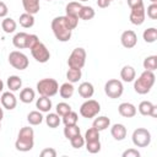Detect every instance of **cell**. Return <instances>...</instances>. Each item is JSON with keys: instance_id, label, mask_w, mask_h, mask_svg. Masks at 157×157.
<instances>
[{"instance_id": "cell-1", "label": "cell", "mask_w": 157, "mask_h": 157, "mask_svg": "<svg viewBox=\"0 0 157 157\" xmlns=\"http://www.w3.org/2000/svg\"><path fill=\"white\" fill-rule=\"evenodd\" d=\"M52 31L59 42H67L71 38L72 29L69 27L65 16H58L52 21Z\"/></svg>"}, {"instance_id": "cell-2", "label": "cell", "mask_w": 157, "mask_h": 157, "mask_svg": "<svg viewBox=\"0 0 157 157\" xmlns=\"http://www.w3.org/2000/svg\"><path fill=\"white\" fill-rule=\"evenodd\" d=\"M34 146V131L29 126H23L17 136V140L15 142V147L17 151L27 152L31 151Z\"/></svg>"}, {"instance_id": "cell-3", "label": "cell", "mask_w": 157, "mask_h": 157, "mask_svg": "<svg viewBox=\"0 0 157 157\" xmlns=\"http://www.w3.org/2000/svg\"><path fill=\"white\" fill-rule=\"evenodd\" d=\"M156 81V76L153 74V71H148L145 70L134 82V90L136 93L139 94H146L151 91V88L153 87Z\"/></svg>"}, {"instance_id": "cell-4", "label": "cell", "mask_w": 157, "mask_h": 157, "mask_svg": "<svg viewBox=\"0 0 157 157\" xmlns=\"http://www.w3.org/2000/svg\"><path fill=\"white\" fill-rule=\"evenodd\" d=\"M37 91L40 96L53 97L59 92V85L54 78H42L37 82Z\"/></svg>"}, {"instance_id": "cell-5", "label": "cell", "mask_w": 157, "mask_h": 157, "mask_svg": "<svg viewBox=\"0 0 157 157\" xmlns=\"http://www.w3.org/2000/svg\"><path fill=\"white\" fill-rule=\"evenodd\" d=\"M86 64V50L83 48H75L69 59H67V65L71 69H82Z\"/></svg>"}, {"instance_id": "cell-6", "label": "cell", "mask_w": 157, "mask_h": 157, "mask_svg": "<svg viewBox=\"0 0 157 157\" xmlns=\"http://www.w3.org/2000/svg\"><path fill=\"white\" fill-rule=\"evenodd\" d=\"M131 139L136 147H147L151 144V132L145 128H137L134 130Z\"/></svg>"}, {"instance_id": "cell-7", "label": "cell", "mask_w": 157, "mask_h": 157, "mask_svg": "<svg viewBox=\"0 0 157 157\" xmlns=\"http://www.w3.org/2000/svg\"><path fill=\"white\" fill-rule=\"evenodd\" d=\"M123 92H124V86H123L121 81H119L117 78L108 80L104 85V93L112 99L119 98L123 94Z\"/></svg>"}, {"instance_id": "cell-8", "label": "cell", "mask_w": 157, "mask_h": 157, "mask_svg": "<svg viewBox=\"0 0 157 157\" xmlns=\"http://www.w3.org/2000/svg\"><path fill=\"white\" fill-rule=\"evenodd\" d=\"M9 63L12 67L17 70H25L28 67V64H29L27 55L18 50H13L9 54Z\"/></svg>"}, {"instance_id": "cell-9", "label": "cell", "mask_w": 157, "mask_h": 157, "mask_svg": "<svg viewBox=\"0 0 157 157\" xmlns=\"http://www.w3.org/2000/svg\"><path fill=\"white\" fill-rule=\"evenodd\" d=\"M99 112H101V105L94 99H87L80 107V114L83 118H87V119L94 118Z\"/></svg>"}, {"instance_id": "cell-10", "label": "cell", "mask_w": 157, "mask_h": 157, "mask_svg": "<svg viewBox=\"0 0 157 157\" xmlns=\"http://www.w3.org/2000/svg\"><path fill=\"white\" fill-rule=\"evenodd\" d=\"M31 54L32 56L36 59V61L38 63H47L49 59H50V53L48 50V48L42 43V42H38L32 49H31Z\"/></svg>"}, {"instance_id": "cell-11", "label": "cell", "mask_w": 157, "mask_h": 157, "mask_svg": "<svg viewBox=\"0 0 157 157\" xmlns=\"http://www.w3.org/2000/svg\"><path fill=\"white\" fill-rule=\"evenodd\" d=\"M130 22L135 26H140L145 22V18H146V10H145V5H139V6H135L132 9H130Z\"/></svg>"}, {"instance_id": "cell-12", "label": "cell", "mask_w": 157, "mask_h": 157, "mask_svg": "<svg viewBox=\"0 0 157 157\" xmlns=\"http://www.w3.org/2000/svg\"><path fill=\"white\" fill-rule=\"evenodd\" d=\"M120 42H121V45L126 49H131L136 45L137 43V36L134 31L131 29H126L121 33L120 36Z\"/></svg>"}, {"instance_id": "cell-13", "label": "cell", "mask_w": 157, "mask_h": 157, "mask_svg": "<svg viewBox=\"0 0 157 157\" xmlns=\"http://www.w3.org/2000/svg\"><path fill=\"white\" fill-rule=\"evenodd\" d=\"M0 102H1V105L7 109V110H12L16 108L17 105V98L15 97V94L11 92V91H7V92H4L1 94V98H0Z\"/></svg>"}, {"instance_id": "cell-14", "label": "cell", "mask_w": 157, "mask_h": 157, "mask_svg": "<svg viewBox=\"0 0 157 157\" xmlns=\"http://www.w3.org/2000/svg\"><path fill=\"white\" fill-rule=\"evenodd\" d=\"M139 112L141 115H145V117H152V118H156L157 117V105L152 104L150 101H142L140 104H139Z\"/></svg>"}, {"instance_id": "cell-15", "label": "cell", "mask_w": 157, "mask_h": 157, "mask_svg": "<svg viewBox=\"0 0 157 157\" xmlns=\"http://www.w3.org/2000/svg\"><path fill=\"white\" fill-rule=\"evenodd\" d=\"M118 112L121 117L124 118H132L136 115L137 110H136V107L132 104V103H129V102H123L119 104L118 107Z\"/></svg>"}, {"instance_id": "cell-16", "label": "cell", "mask_w": 157, "mask_h": 157, "mask_svg": "<svg viewBox=\"0 0 157 157\" xmlns=\"http://www.w3.org/2000/svg\"><path fill=\"white\" fill-rule=\"evenodd\" d=\"M110 134L113 136L114 140L117 141H121L126 137V128L124 124H120V123H117L114 124L112 128H110Z\"/></svg>"}, {"instance_id": "cell-17", "label": "cell", "mask_w": 157, "mask_h": 157, "mask_svg": "<svg viewBox=\"0 0 157 157\" xmlns=\"http://www.w3.org/2000/svg\"><path fill=\"white\" fill-rule=\"evenodd\" d=\"M22 6L25 9V12L31 13V15L38 13L40 9L39 0H22Z\"/></svg>"}, {"instance_id": "cell-18", "label": "cell", "mask_w": 157, "mask_h": 157, "mask_svg": "<svg viewBox=\"0 0 157 157\" xmlns=\"http://www.w3.org/2000/svg\"><path fill=\"white\" fill-rule=\"evenodd\" d=\"M120 77L124 82H132L136 77V71L132 66L130 65H125L123 66V69L120 70Z\"/></svg>"}, {"instance_id": "cell-19", "label": "cell", "mask_w": 157, "mask_h": 157, "mask_svg": "<svg viewBox=\"0 0 157 157\" xmlns=\"http://www.w3.org/2000/svg\"><path fill=\"white\" fill-rule=\"evenodd\" d=\"M52 105L53 104H52L50 97H45V96H40L36 102V107L42 113H49L52 109Z\"/></svg>"}, {"instance_id": "cell-20", "label": "cell", "mask_w": 157, "mask_h": 157, "mask_svg": "<svg viewBox=\"0 0 157 157\" xmlns=\"http://www.w3.org/2000/svg\"><path fill=\"white\" fill-rule=\"evenodd\" d=\"M94 93V87L91 82H82L80 86H78V94L82 97V98H91Z\"/></svg>"}, {"instance_id": "cell-21", "label": "cell", "mask_w": 157, "mask_h": 157, "mask_svg": "<svg viewBox=\"0 0 157 157\" xmlns=\"http://www.w3.org/2000/svg\"><path fill=\"white\" fill-rule=\"evenodd\" d=\"M109 125H110V119L108 117H105V115H102V117L96 118L93 120V123H92V126L96 130H98V131L105 130L107 128H109Z\"/></svg>"}, {"instance_id": "cell-22", "label": "cell", "mask_w": 157, "mask_h": 157, "mask_svg": "<svg viewBox=\"0 0 157 157\" xmlns=\"http://www.w3.org/2000/svg\"><path fill=\"white\" fill-rule=\"evenodd\" d=\"M6 85H7V87H9V90H10L11 92H16V91H18V90L21 88V86H22V80H21V77L17 76V75H11V76L7 77Z\"/></svg>"}, {"instance_id": "cell-23", "label": "cell", "mask_w": 157, "mask_h": 157, "mask_svg": "<svg viewBox=\"0 0 157 157\" xmlns=\"http://www.w3.org/2000/svg\"><path fill=\"white\" fill-rule=\"evenodd\" d=\"M74 91H75V87H74V85L71 83V82H65V83H63L60 87H59V94L61 96V98H65V99H67V98H71L72 97V94H74Z\"/></svg>"}, {"instance_id": "cell-24", "label": "cell", "mask_w": 157, "mask_h": 157, "mask_svg": "<svg viewBox=\"0 0 157 157\" xmlns=\"http://www.w3.org/2000/svg\"><path fill=\"white\" fill-rule=\"evenodd\" d=\"M27 36H28V33H26V32L16 33V34L13 36V38H12V44H13L17 49H23V48H26Z\"/></svg>"}, {"instance_id": "cell-25", "label": "cell", "mask_w": 157, "mask_h": 157, "mask_svg": "<svg viewBox=\"0 0 157 157\" xmlns=\"http://www.w3.org/2000/svg\"><path fill=\"white\" fill-rule=\"evenodd\" d=\"M82 5L78 2V1H71L66 5L65 7V12L67 16H74V17H78V13H80V10H81Z\"/></svg>"}, {"instance_id": "cell-26", "label": "cell", "mask_w": 157, "mask_h": 157, "mask_svg": "<svg viewBox=\"0 0 157 157\" xmlns=\"http://www.w3.org/2000/svg\"><path fill=\"white\" fill-rule=\"evenodd\" d=\"M34 97H36V93H34V91H33L31 87H26V88H23V90L20 92V101H21L22 103L28 104V103L33 102Z\"/></svg>"}, {"instance_id": "cell-27", "label": "cell", "mask_w": 157, "mask_h": 157, "mask_svg": "<svg viewBox=\"0 0 157 157\" xmlns=\"http://www.w3.org/2000/svg\"><path fill=\"white\" fill-rule=\"evenodd\" d=\"M18 22H20V25H21L23 28H31V27H33V25H34V15L23 12V13L20 15Z\"/></svg>"}, {"instance_id": "cell-28", "label": "cell", "mask_w": 157, "mask_h": 157, "mask_svg": "<svg viewBox=\"0 0 157 157\" xmlns=\"http://www.w3.org/2000/svg\"><path fill=\"white\" fill-rule=\"evenodd\" d=\"M16 27H17V23L13 18L11 17H5L1 22V28L4 29L5 33H12L16 31Z\"/></svg>"}, {"instance_id": "cell-29", "label": "cell", "mask_w": 157, "mask_h": 157, "mask_svg": "<svg viewBox=\"0 0 157 157\" xmlns=\"http://www.w3.org/2000/svg\"><path fill=\"white\" fill-rule=\"evenodd\" d=\"M27 121L29 123V125H39L43 121V115L39 110H32L27 115Z\"/></svg>"}, {"instance_id": "cell-30", "label": "cell", "mask_w": 157, "mask_h": 157, "mask_svg": "<svg viewBox=\"0 0 157 157\" xmlns=\"http://www.w3.org/2000/svg\"><path fill=\"white\" fill-rule=\"evenodd\" d=\"M94 15H96V12L91 6H83L82 5L80 13H78V18L83 20V21H88V20H92L94 17Z\"/></svg>"}, {"instance_id": "cell-31", "label": "cell", "mask_w": 157, "mask_h": 157, "mask_svg": "<svg viewBox=\"0 0 157 157\" xmlns=\"http://www.w3.org/2000/svg\"><path fill=\"white\" fill-rule=\"evenodd\" d=\"M142 38L146 43H155L157 39V29L155 27L146 28L142 33Z\"/></svg>"}, {"instance_id": "cell-32", "label": "cell", "mask_w": 157, "mask_h": 157, "mask_svg": "<svg viewBox=\"0 0 157 157\" xmlns=\"http://www.w3.org/2000/svg\"><path fill=\"white\" fill-rule=\"evenodd\" d=\"M81 76H82L81 69H71V67H69V70L66 71V78L71 83L78 82V80L81 78Z\"/></svg>"}, {"instance_id": "cell-33", "label": "cell", "mask_w": 157, "mask_h": 157, "mask_svg": "<svg viewBox=\"0 0 157 157\" xmlns=\"http://www.w3.org/2000/svg\"><path fill=\"white\" fill-rule=\"evenodd\" d=\"M45 123H47V125H48L49 128L55 129V128H58V126L60 125L61 119H60V117H59L56 113H49V114L45 117Z\"/></svg>"}, {"instance_id": "cell-34", "label": "cell", "mask_w": 157, "mask_h": 157, "mask_svg": "<svg viewBox=\"0 0 157 157\" xmlns=\"http://www.w3.org/2000/svg\"><path fill=\"white\" fill-rule=\"evenodd\" d=\"M144 69L145 70H148V71H155L157 69V56L156 55H150V56H146L144 63Z\"/></svg>"}, {"instance_id": "cell-35", "label": "cell", "mask_w": 157, "mask_h": 157, "mask_svg": "<svg viewBox=\"0 0 157 157\" xmlns=\"http://www.w3.org/2000/svg\"><path fill=\"white\" fill-rule=\"evenodd\" d=\"M78 134H80V128L77 126V124H75V125H65V128H64V135H65V137L67 140L72 139L74 136H76Z\"/></svg>"}, {"instance_id": "cell-36", "label": "cell", "mask_w": 157, "mask_h": 157, "mask_svg": "<svg viewBox=\"0 0 157 157\" xmlns=\"http://www.w3.org/2000/svg\"><path fill=\"white\" fill-rule=\"evenodd\" d=\"M63 118V123L65 124V125H75V124H77V120H78V115H77V113H75V112H69L67 114H65L64 117H61Z\"/></svg>"}, {"instance_id": "cell-37", "label": "cell", "mask_w": 157, "mask_h": 157, "mask_svg": "<svg viewBox=\"0 0 157 157\" xmlns=\"http://www.w3.org/2000/svg\"><path fill=\"white\" fill-rule=\"evenodd\" d=\"M83 137H85V142L97 141V140H99V131L96 130V129L92 126V128H90V129L86 131V134H85Z\"/></svg>"}, {"instance_id": "cell-38", "label": "cell", "mask_w": 157, "mask_h": 157, "mask_svg": "<svg viewBox=\"0 0 157 157\" xmlns=\"http://www.w3.org/2000/svg\"><path fill=\"white\" fill-rule=\"evenodd\" d=\"M56 114L61 118V117H64L65 114H67L69 112H71L72 109H71V105L70 104H67L66 102H60V103H58L56 104Z\"/></svg>"}, {"instance_id": "cell-39", "label": "cell", "mask_w": 157, "mask_h": 157, "mask_svg": "<svg viewBox=\"0 0 157 157\" xmlns=\"http://www.w3.org/2000/svg\"><path fill=\"white\" fill-rule=\"evenodd\" d=\"M86 145V150L90 152V153H97L101 151V141L97 140V141H91V142H85Z\"/></svg>"}, {"instance_id": "cell-40", "label": "cell", "mask_w": 157, "mask_h": 157, "mask_svg": "<svg viewBox=\"0 0 157 157\" xmlns=\"http://www.w3.org/2000/svg\"><path fill=\"white\" fill-rule=\"evenodd\" d=\"M70 144L74 148H81L85 145V137L81 136V134H78V135L74 136L72 139H70Z\"/></svg>"}, {"instance_id": "cell-41", "label": "cell", "mask_w": 157, "mask_h": 157, "mask_svg": "<svg viewBox=\"0 0 157 157\" xmlns=\"http://www.w3.org/2000/svg\"><path fill=\"white\" fill-rule=\"evenodd\" d=\"M38 42H39V38H38L37 34H28L27 36V40H26V48L27 49H32Z\"/></svg>"}, {"instance_id": "cell-42", "label": "cell", "mask_w": 157, "mask_h": 157, "mask_svg": "<svg viewBox=\"0 0 157 157\" xmlns=\"http://www.w3.org/2000/svg\"><path fill=\"white\" fill-rule=\"evenodd\" d=\"M147 16L151 20L157 18V2H152L151 5L147 6Z\"/></svg>"}, {"instance_id": "cell-43", "label": "cell", "mask_w": 157, "mask_h": 157, "mask_svg": "<svg viewBox=\"0 0 157 157\" xmlns=\"http://www.w3.org/2000/svg\"><path fill=\"white\" fill-rule=\"evenodd\" d=\"M65 18H66V22H67V25H69V27H70L71 29H75V28L77 27V25H78V17H74V16H67V15H65Z\"/></svg>"}, {"instance_id": "cell-44", "label": "cell", "mask_w": 157, "mask_h": 157, "mask_svg": "<svg viewBox=\"0 0 157 157\" xmlns=\"http://www.w3.org/2000/svg\"><path fill=\"white\" fill-rule=\"evenodd\" d=\"M40 157H56V151L52 147H47V148L42 150Z\"/></svg>"}, {"instance_id": "cell-45", "label": "cell", "mask_w": 157, "mask_h": 157, "mask_svg": "<svg viewBox=\"0 0 157 157\" xmlns=\"http://www.w3.org/2000/svg\"><path fill=\"white\" fill-rule=\"evenodd\" d=\"M123 157H140V152L135 148H129L123 152Z\"/></svg>"}, {"instance_id": "cell-46", "label": "cell", "mask_w": 157, "mask_h": 157, "mask_svg": "<svg viewBox=\"0 0 157 157\" xmlns=\"http://www.w3.org/2000/svg\"><path fill=\"white\" fill-rule=\"evenodd\" d=\"M7 13H9L7 5L4 1H0V17H6Z\"/></svg>"}, {"instance_id": "cell-47", "label": "cell", "mask_w": 157, "mask_h": 157, "mask_svg": "<svg viewBox=\"0 0 157 157\" xmlns=\"http://www.w3.org/2000/svg\"><path fill=\"white\" fill-rule=\"evenodd\" d=\"M113 1H114V0H97V5H98V7H101V9H105V7H108Z\"/></svg>"}, {"instance_id": "cell-48", "label": "cell", "mask_w": 157, "mask_h": 157, "mask_svg": "<svg viewBox=\"0 0 157 157\" xmlns=\"http://www.w3.org/2000/svg\"><path fill=\"white\" fill-rule=\"evenodd\" d=\"M128 1V5L130 9L135 7V6H139V5H142L144 4V0H126Z\"/></svg>"}, {"instance_id": "cell-49", "label": "cell", "mask_w": 157, "mask_h": 157, "mask_svg": "<svg viewBox=\"0 0 157 157\" xmlns=\"http://www.w3.org/2000/svg\"><path fill=\"white\" fill-rule=\"evenodd\" d=\"M2 90H4V82H2V80L0 78V93L2 92Z\"/></svg>"}, {"instance_id": "cell-50", "label": "cell", "mask_w": 157, "mask_h": 157, "mask_svg": "<svg viewBox=\"0 0 157 157\" xmlns=\"http://www.w3.org/2000/svg\"><path fill=\"white\" fill-rule=\"evenodd\" d=\"M2 118H4V112H2V108L0 107V121L2 120Z\"/></svg>"}, {"instance_id": "cell-51", "label": "cell", "mask_w": 157, "mask_h": 157, "mask_svg": "<svg viewBox=\"0 0 157 157\" xmlns=\"http://www.w3.org/2000/svg\"><path fill=\"white\" fill-rule=\"evenodd\" d=\"M151 2H157V0H150Z\"/></svg>"}, {"instance_id": "cell-52", "label": "cell", "mask_w": 157, "mask_h": 157, "mask_svg": "<svg viewBox=\"0 0 157 157\" xmlns=\"http://www.w3.org/2000/svg\"><path fill=\"white\" fill-rule=\"evenodd\" d=\"M78 1H88V0H78Z\"/></svg>"}, {"instance_id": "cell-53", "label": "cell", "mask_w": 157, "mask_h": 157, "mask_svg": "<svg viewBox=\"0 0 157 157\" xmlns=\"http://www.w3.org/2000/svg\"><path fill=\"white\" fill-rule=\"evenodd\" d=\"M0 130H1V121H0Z\"/></svg>"}, {"instance_id": "cell-54", "label": "cell", "mask_w": 157, "mask_h": 157, "mask_svg": "<svg viewBox=\"0 0 157 157\" xmlns=\"http://www.w3.org/2000/svg\"><path fill=\"white\" fill-rule=\"evenodd\" d=\"M47 1H50V0H47Z\"/></svg>"}]
</instances>
